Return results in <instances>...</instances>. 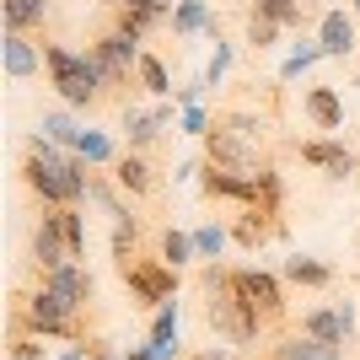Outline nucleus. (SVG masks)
I'll return each instance as SVG.
<instances>
[{"mask_svg":"<svg viewBox=\"0 0 360 360\" xmlns=\"http://www.w3.org/2000/svg\"><path fill=\"white\" fill-rule=\"evenodd\" d=\"M22 172H27V188L44 199L49 210H60V205H81L86 188H91L86 162H81V156H65L49 135H32L27 140V167H22Z\"/></svg>","mask_w":360,"mask_h":360,"instance_id":"nucleus-1","label":"nucleus"},{"mask_svg":"<svg viewBox=\"0 0 360 360\" xmlns=\"http://www.w3.org/2000/svg\"><path fill=\"white\" fill-rule=\"evenodd\" d=\"M199 285H205V317H210V328L226 333L231 345H253L258 333L269 328V317L253 312V307L237 296V285H231V269L210 264V269L199 274Z\"/></svg>","mask_w":360,"mask_h":360,"instance_id":"nucleus-2","label":"nucleus"},{"mask_svg":"<svg viewBox=\"0 0 360 360\" xmlns=\"http://www.w3.org/2000/svg\"><path fill=\"white\" fill-rule=\"evenodd\" d=\"M44 65H49V86L60 91L65 108H97V97L108 91L91 54H75L70 44H44Z\"/></svg>","mask_w":360,"mask_h":360,"instance_id":"nucleus-3","label":"nucleus"},{"mask_svg":"<svg viewBox=\"0 0 360 360\" xmlns=\"http://www.w3.org/2000/svg\"><path fill=\"white\" fill-rule=\"evenodd\" d=\"M16 333H38V339H81V312L65 307L54 290H32L22 296V312H16Z\"/></svg>","mask_w":360,"mask_h":360,"instance_id":"nucleus-4","label":"nucleus"},{"mask_svg":"<svg viewBox=\"0 0 360 360\" xmlns=\"http://www.w3.org/2000/svg\"><path fill=\"white\" fill-rule=\"evenodd\" d=\"M146 32H135V27H119V22H113V27L103 32V38H97V44L86 49L91 54V65H97V75H103V86H124V81H129V70H135L140 65V54H146Z\"/></svg>","mask_w":360,"mask_h":360,"instance_id":"nucleus-5","label":"nucleus"},{"mask_svg":"<svg viewBox=\"0 0 360 360\" xmlns=\"http://www.w3.org/2000/svg\"><path fill=\"white\" fill-rule=\"evenodd\" d=\"M124 280L135 290L140 307H167L178 301V269L167 258H140V264H124Z\"/></svg>","mask_w":360,"mask_h":360,"instance_id":"nucleus-6","label":"nucleus"},{"mask_svg":"<svg viewBox=\"0 0 360 360\" xmlns=\"http://www.w3.org/2000/svg\"><path fill=\"white\" fill-rule=\"evenodd\" d=\"M301 333L317 339V345L345 349L349 339H355V307H349V301H339V307H312V312H301Z\"/></svg>","mask_w":360,"mask_h":360,"instance_id":"nucleus-7","label":"nucleus"},{"mask_svg":"<svg viewBox=\"0 0 360 360\" xmlns=\"http://www.w3.org/2000/svg\"><path fill=\"white\" fill-rule=\"evenodd\" d=\"M231 285H237V296L248 301L253 312L269 317V323L285 312V285H280L269 269H231Z\"/></svg>","mask_w":360,"mask_h":360,"instance_id":"nucleus-8","label":"nucleus"},{"mask_svg":"<svg viewBox=\"0 0 360 360\" xmlns=\"http://www.w3.org/2000/svg\"><path fill=\"white\" fill-rule=\"evenodd\" d=\"M301 162H307V167H323V178L345 183L349 172H355V150H349L339 135H317V140H301Z\"/></svg>","mask_w":360,"mask_h":360,"instance_id":"nucleus-9","label":"nucleus"},{"mask_svg":"<svg viewBox=\"0 0 360 360\" xmlns=\"http://www.w3.org/2000/svg\"><path fill=\"white\" fill-rule=\"evenodd\" d=\"M32 264H38V269H60V264H75L70 237H65V226H60V210H49L44 221L32 226Z\"/></svg>","mask_w":360,"mask_h":360,"instance_id":"nucleus-10","label":"nucleus"},{"mask_svg":"<svg viewBox=\"0 0 360 360\" xmlns=\"http://www.w3.org/2000/svg\"><path fill=\"white\" fill-rule=\"evenodd\" d=\"M210 162L215 167H237V172H253L258 167V140L237 135L231 124H215L210 129Z\"/></svg>","mask_w":360,"mask_h":360,"instance_id":"nucleus-11","label":"nucleus"},{"mask_svg":"<svg viewBox=\"0 0 360 360\" xmlns=\"http://www.w3.org/2000/svg\"><path fill=\"white\" fill-rule=\"evenodd\" d=\"M317 44H323V60H349L355 44H360L355 11H323V22H317Z\"/></svg>","mask_w":360,"mask_h":360,"instance_id":"nucleus-12","label":"nucleus"},{"mask_svg":"<svg viewBox=\"0 0 360 360\" xmlns=\"http://www.w3.org/2000/svg\"><path fill=\"white\" fill-rule=\"evenodd\" d=\"M44 290H54L65 307L81 312V307L91 301V274L81 269V264H60V269H44Z\"/></svg>","mask_w":360,"mask_h":360,"instance_id":"nucleus-13","label":"nucleus"},{"mask_svg":"<svg viewBox=\"0 0 360 360\" xmlns=\"http://www.w3.org/2000/svg\"><path fill=\"white\" fill-rule=\"evenodd\" d=\"M301 108H307V119H312L323 135H339V129H345V97L333 86H307Z\"/></svg>","mask_w":360,"mask_h":360,"instance_id":"nucleus-14","label":"nucleus"},{"mask_svg":"<svg viewBox=\"0 0 360 360\" xmlns=\"http://www.w3.org/2000/svg\"><path fill=\"white\" fill-rule=\"evenodd\" d=\"M6 75H11V81H32V75H38V65H44V49L32 44L27 32H6Z\"/></svg>","mask_w":360,"mask_h":360,"instance_id":"nucleus-15","label":"nucleus"},{"mask_svg":"<svg viewBox=\"0 0 360 360\" xmlns=\"http://www.w3.org/2000/svg\"><path fill=\"white\" fill-rule=\"evenodd\" d=\"M167 124H172V108H167V103H156L150 113L129 108V113H124V135H129V150H146L150 140H156V135L167 129Z\"/></svg>","mask_w":360,"mask_h":360,"instance_id":"nucleus-16","label":"nucleus"},{"mask_svg":"<svg viewBox=\"0 0 360 360\" xmlns=\"http://www.w3.org/2000/svg\"><path fill=\"white\" fill-rule=\"evenodd\" d=\"M113 22L119 27H135V32H150L156 22H172V0H124V6H113Z\"/></svg>","mask_w":360,"mask_h":360,"instance_id":"nucleus-17","label":"nucleus"},{"mask_svg":"<svg viewBox=\"0 0 360 360\" xmlns=\"http://www.w3.org/2000/svg\"><path fill=\"white\" fill-rule=\"evenodd\" d=\"M113 178H119V188L124 194H156V172H150V162L140 156V150H129V156H119L113 162Z\"/></svg>","mask_w":360,"mask_h":360,"instance_id":"nucleus-18","label":"nucleus"},{"mask_svg":"<svg viewBox=\"0 0 360 360\" xmlns=\"http://www.w3.org/2000/svg\"><path fill=\"white\" fill-rule=\"evenodd\" d=\"M285 285H307V290H328L333 285V264H323V258H307V253H296V258H285Z\"/></svg>","mask_w":360,"mask_h":360,"instance_id":"nucleus-19","label":"nucleus"},{"mask_svg":"<svg viewBox=\"0 0 360 360\" xmlns=\"http://www.w3.org/2000/svg\"><path fill=\"white\" fill-rule=\"evenodd\" d=\"M54 0H0V16H6V32H32L44 27Z\"/></svg>","mask_w":360,"mask_h":360,"instance_id":"nucleus-20","label":"nucleus"},{"mask_svg":"<svg viewBox=\"0 0 360 360\" xmlns=\"http://www.w3.org/2000/svg\"><path fill=\"white\" fill-rule=\"evenodd\" d=\"M172 32H178V38H194V32H210V38H215V16H210V0H178V6H172Z\"/></svg>","mask_w":360,"mask_h":360,"instance_id":"nucleus-21","label":"nucleus"},{"mask_svg":"<svg viewBox=\"0 0 360 360\" xmlns=\"http://www.w3.org/2000/svg\"><path fill=\"white\" fill-rule=\"evenodd\" d=\"M269 360H345V349L317 345V339H307V333H290V339H280V345H274Z\"/></svg>","mask_w":360,"mask_h":360,"instance_id":"nucleus-22","label":"nucleus"},{"mask_svg":"<svg viewBox=\"0 0 360 360\" xmlns=\"http://www.w3.org/2000/svg\"><path fill=\"white\" fill-rule=\"evenodd\" d=\"M269 231H274V215H264V210H248L237 226H231V237H237L242 248H264V242H269Z\"/></svg>","mask_w":360,"mask_h":360,"instance_id":"nucleus-23","label":"nucleus"},{"mask_svg":"<svg viewBox=\"0 0 360 360\" xmlns=\"http://www.w3.org/2000/svg\"><path fill=\"white\" fill-rule=\"evenodd\" d=\"M135 81L150 91V97H156V103H162L167 91H172V75H167V65L156 60V54H140V65H135Z\"/></svg>","mask_w":360,"mask_h":360,"instance_id":"nucleus-24","label":"nucleus"},{"mask_svg":"<svg viewBox=\"0 0 360 360\" xmlns=\"http://www.w3.org/2000/svg\"><path fill=\"white\" fill-rule=\"evenodd\" d=\"M253 16H269L280 27H301V22H307V6H301V0H253Z\"/></svg>","mask_w":360,"mask_h":360,"instance_id":"nucleus-25","label":"nucleus"},{"mask_svg":"<svg viewBox=\"0 0 360 360\" xmlns=\"http://www.w3.org/2000/svg\"><path fill=\"white\" fill-rule=\"evenodd\" d=\"M75 156H81V162H91V167H103V162H113V140L103 135V129H81V135H75Z\"/></svg>","mask_w":360,"mask_h":360,"instance_id":"nucleus-26","label":"nucleus"},{"mask_svg":"<svg viewBox=\"0 0 360 360\" xmlns=\"http://www.w3.org/2000/svg\"><path fill=\"white\" fill-rule=\"evenodd\" d=\"M323 60V44H317V38H307V44H296L290 49V60L280 65V81H296L301 70H312V65Z\"/></svg>","mask_w":360,"mask_h":360,"instance_id":"nucleus-27","label":"nucleus"},{"mask_svg":"<svg viewBox=\"0 0 360 360\" xmlns=\"http://www.w3.org/2000/svg\"><path fill=\"white\" fill-rule=\"evenodd\" d=\"M162 258L172 264V269H183V264H194V258H199V248H194L188 231H167V237H162Z\"/></svg>","mask_w":360,"mask_h":360,"instance_id":"nucleus-28","label":"nucleus"},{"mask_svg":"<svg viewBox=\"0 0 360 360\" xmlns=\"http://www.w3.org/2000/svg\"><path fill=\"white\" fill-rule=\"evenodd\" d=\"M86 199H97V205H103L108 215H113V221H135V210H129V205H124L119 194H113V188H108L103 178H91V188H86Z\"/></svg>","mask_w":360,"mask_h":360,"instance_id":"nucleus-29","label":"nucleus"},{"mask_svg":"<svg viewBox=\"0 0 360 360\" xmlns=\"http://www.w3.org/2000/svg\"><path fill=\"white\" fill-rule=\"evenodd\" d=\"M150 345H178V301L156 307V323H150Z\"/></svg>","mask_w":360,"mask_h":360,"instance_id":"nucleus-30","label":"nucleus"},{"mask_svg":"<svg viewBox=\"0 0 360 360\" xmlns=\"http://www.w3.org/2000/svg\"><path fill=\"white\" fill-rule=\"evenodd\" d=\"M38 129H44V135L54 140V146H75V135H81L70 113H44V124H38Z\"/></svg>","mask_w":360,"mask_h":360,"instance_id":"nucleus-31","label":"nucleus"},{"mask_svg":"<svg viewBox=\"0 0 360 360\" xmlns=\"http://www.w3.org/2000/svg\"><path fill=\"white\" fill-rule=\"evenodd\" d=\"M280 22H269V16H253V22H248V49H258V54H264V49H274V38H280Z\"/></svg>","mask_w":360,"mask_h":360,"instance_id":"nucleus-32","label":"nucleus"},{"mask_svg":"<svg viewBox=\"0 0 360 360\" xmlns=\"http://www.w3.org/2000/svg\"><path fill=\"white\" fill-rule=\"evenodd\" d=\"M135 237H140L135 221H113V258H119V269L135 258Z\"/></svg>","mask_w":360,"mask_h":360,"instance_id":"nucleus-33","label":"nucleus"},{"mask_svg":"<svg viewBox=\"0 0 360 360\" xmlns=\"http://www.w3.org/2000/svg\"><path fill=\"white\" fill-rule=\"evenodd\" d=\"M231 242V231L226 226H199L194 231V248H199V258H221V248Z\"/></svg>","mask_w":360,"mask_h":360,"instance_id":"nucleus-34","label":"nucleus"},{"mask_svg":"<svg viewBox=\"0 0 360 360\" xmlns=\"http://www.w3.org/2000/svg\"><path fill=\"white\" fill-rule=\"evenodd\" d=\"M226 70H231V44H221V38H215V54H210V65H205V81H210V86H221Z\"/></svg>","mask_w":360,"mask_h":360,"instance_id":"nucleus-35","label":"nucleus"},{"mask_svg":"<svg viewBox=\"0 0 360 360\" xmlns=\"http://www.w3.org/2000/svg\"><path fill=\"white\" fill-rule=\"evenodd\" d=\"M221 124H231V129H237V135H248V140L264 135V119H253V113H226Z\"/></svg>","mask_w":360,"mask_h":360,"instance_id":"nucleus-36","label":"nucleus"},{"mask_svg":"<svg viewBox=\"0 0 360 360\" xmlns=\"http://www.w3.org/2000/svg\"><path fill=\"white\" fill-rule=\"evenodd\" d=\"M210 129H215V124H210V113H205L199 103L183 113V135H210Z\"/></svg>","mask_w":360,"mask_h":360,"instance_id":"nucleus-37","label":"nucleus"},{"mask_svg":"<svg viewBox=\"0 0 360 360\" xmlns=\"http://www.w3.org/2000/svg\"><path fill=\"white\" fill-rule=\"evenodd\" d=\"M11 360H44V345H38V333H32V339H16V345H11Z\"/></svg>","mask_w":360,"mask_h":360,"instance_id":"nucleus-38","label":"nucleus"},{"mask_svg":"<svg viewBox=\"0 0 360 360\" xmlns=\"http://www.w3.org/2000/svg\"><path fill=\"white\" fill-rule=\"evenodd\" d=\"M188 360H242L237 349H199V355H188Z\"/></svg>","mask_w":360,"mask_h":360,"instance_id":"nucleus-39","label":"nucleus"},{"mask_svg":"<svg viewBox=\"0 0 360 360\" xmlns=\"http://www.w3.org/2000/svg\"><path fill=\"white\" fill-rule=\"evenodd\" d=\"M91 360H124V355H113L108 345H91Z\"/></svg>","mask_w":360,"mask_h":360,"instance_id":"nucleus-40","label":"nucleus"},{"mask_svg":"<svg viewBox=\"0 0 360 360\" xmlns=\"http://www.w3.org/2000/svg\"><path fill=\"white\" fill-rule=\"evenodd\" d=\"M349 6H355V22H360V0H349Z\"/></svg>","mask_w":360,"mask_h":360,"instance_id":"nucleus-41","label":"nucleus"},{"mask_svg":"<svg viewBox=\"0 0 360 360\" xmlns=\"http://www.w3.org/2000/svg\"><path fill=\"white\" fill-rule=\"evenodd\" d=\"M301 6H307V11H312V6H317V0H301Z\"/></svg>","mask_w":360,"mask_h":360,"instance_id":"nucleus-42","label":"nucleus"},{"mask_svg":"<svg viewBox=\"0 0 360 360\" xmlns=\"http://www.w3.org/2000/svg\"><path fill=\"white\" fill-rule=\"evenodd\" d=\"M103 6H119V0H103Z\"/></svg>","mask_w":360,"mask_h":360,"instance_id":"nucleus-43","label":"nucleus"},{"mask_svg":"<svg viewBox=\"0 0 360 360\" xmlns=\"http://www.w3.org/2000/svg\"><path fill=\"white\" fill-rule=\"evenodd\" d=\"M119 6H124V0H119Z\"/></svg>","mask_w":360,"mask_h":360,"instance_id":"nucleus-44","label":"nucleus"}]
</instances>
